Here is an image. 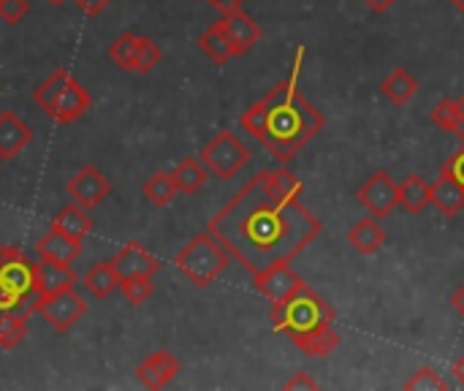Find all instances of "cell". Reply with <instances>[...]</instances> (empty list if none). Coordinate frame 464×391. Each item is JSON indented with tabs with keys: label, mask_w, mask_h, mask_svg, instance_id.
I'll list each match as a JSON object with an SVG mask.
<instances>
[{
	"label": "cell",
	"mask_w": 464,
	"mask_h": 391,
	"mask_svg": "<svg viewBox=\"0 0 464 391\" xmlns=\"http://www.w3.org/2000/svg\"><path fill=\"white\" fill-rule=\"evenodd\" d=\"M304 185L288 169L256 174L212 220L209 234L253 278L291 264L313 245L324 223L302 201Z\"/></svg>",
	"instance_id": "cell-1"
},
{
	"label": "cell",
	"mask_w": 464,
	"mask_h": 391,
	"mask_svg": "<svg viewBox=\"0 0 464 391\" xmlns=\"http://www.w3.org/2000/svg\"><path fill=\"white\" fill-rule=\"evenodd\" d=\"M239 122L269 150L277 163H288L326 125L321 109L302 93L296 71L291 73V79L275 84L269 95L247 106Z\"/></svg>",
	"instance_id": "cell-2"
},
{
	"label": "cell",
	"mask_w": 464,
	"mask_h": 391,
	"mask_svg": "<svg viewBox=\"0 0 464 391\" xmlns=\"http://www.w3.org/2000/svg\"><path fill=\"white\" fill-rule=\"evenodd\" d=\"M269 318L275 332L288 337L307 357L324 359L340 348V335L334 329V308L307 283L285 302H275Z\"/></svg>",
	"instance_id": "cell-3"
},
{
	"label": "cell",
	"mask_w": 464,
	"mask_h": 391,
	"mask_svg": "<svg viewBox=\"0 0 464 391\" xmlns=\"http://www.w3.org/2000/svg\"><path fill=\"white\" fill-rule=\"evenodd\" d=\"M174 264L196 288H207L215 283V278L226 272V267L231 264V253L209 231H204V234H196L174 256Z\"/></svg>",
	"instance_id": "cell-4"
},
{
	"label": "cell",
	"mask_w": 464,
	"mask_h": 391,
	"mask_svg": "<svg viewBox=\"0 0 464 391\" xmlns=\"http://www.w3.org/2000/svg\"><path fill=\"white\" fill-rule=\"evenodd\" d=\"M0 283L24 302L27 313H38L41 294L35 286V261H30L22 250L0 248Z\"/></svg>",
	"instance_id": "cell-5"
},
{
	"label": "cell",
	"mask_w": 464,
	"mask_h": 391,
	"mask_svg": "<svg viewBox=\"0 0 464 391\" xmlns=\"http://www.w3.org/2000/svg\"><path fill=\"white\" fill-rule=\"evenodd\" d=\"M250 161V150L239 142L237 133L220 131L204 150H201V163L218 177V180H231L237 177L245 163Z\"/></svg>",
	"instance_id": "cell-6"
},
{
	"label": "cell",
	"mask_w": 464,
	"mask_h": 391,
	"mask_svg": "<svg viewBox=\"0 0 464 391\" xmlns=\"http://www.w3.org/2000/svg\"><path fill=\"white\" fill-rule=\"evenodd\" d=\"M359 204L378 220L389 218L400 207V185L392 180L389 171H375L359 191H356Z\"/></svg>",
	"instance_id": "cell-7"
},
{
	"label": "cell",
	"mask_w": 464,
	"mask_h": 391,
	"mask_svg": "<svg viewBox=\"0 0 464 391\" xmlns=\"http://www.w3.org/2000/svg\"><path fill=\"white\" fill-rule=\"evenodd\" d=\"M38 313L54 332H68L87 313V302L73 288H65L54 297H44Z\"/></svg>",
	"instance_id": "cell-8"
},
{
	"label": "cell",
	"mask_w": 464,
	"mask_h": 391,
	"mask_svg": "<svg viewBox=\"0 0 464 391\" xmlns=\"http://www.w3.org/2000/svg\"><path fill=\"white\" fill-rule=\"evenodd\" d=\"M65 191H68V196H71L79 207H84V210L90 212V210H95L98 204H103V201L111 196V182L103 177L101 169H95V166L87 163V166H82V169L68 180Z\"/></svg>",
	"instance_id": "cell-9"
},
{
	"label": "cell",
	"mask_w": 464,
	"mask_h": 391,
	"mask_svg": "<svg viewBox=\"0 0 464 391\" xmlns=\"http://www.w3.org/2000/svg\"><path fill=\"white\" fill-rule=\"evenodd\" d=\"M253 286L261 297H266L275 305V302H285L288 297H294L304 286V280L291 269V264H280V267H272L269 272L253 278Z\"/></svg>",
	"instance_id": "cell-10"
},
{
	"label": "cell",
	"mask_w": 464,
	"mask_h": 391,
	"mask_svg": "<svg viewBox=\"0 0 464 391\" xmlns=\"http://www.w3.org/2000/svg\"><path fill=\"white\" fill-rule=\"evenodd\" d=\"M182 373V362L171 351H158L136 367V381L144 389H166Z\"/></svg>",
	"instance_id": "cell-11"
},
{
	"label": "cell",
	"mask_w": 464,
	"mask_h": 391,
	"mask_svg": "<svg viewBox=\"0 0 464 391\" xmlns=\"http://www.w3.org/2000/svg\"><path fill=\"white\" fill-rule=\"evenodd\" d=\"M90 106H92V98L84 90V84L76 82L73 76H68V82L63 84L60 95L54 98V106H52L49 117L63 122V125H68V122H76L79 117H84L90 112Z\"/></svg>",
	"instance_id": "cell-12"
},
{
	"label": "cell",
	"mask_w": 464,
	"mask_h": 391,
	"mask_svg": "<svg viewBox=\"0 0 464 391\" xmlns=\"http://www.w3.org/2000/svg\"><path fill=\"white\" fill-rule=\"evenodd\" d=\"M73 283H76V272L71 269V264H63L46 256L35 261V286H38L41 299L54 297L65 288H73Z\"/></svg>",
	"instance_id": "cell-13"
},
{
	"label": "cell",
	"mask_w": 464,
	"mask_h": 391,
	"mask_svg": "<svg viewBox=\"0 0 464 391\" xmlns=\"http://www.w3.org/2000/svg\"><path fill=\"white\" fill-rule=\"evenodd\" d=\"M220 22H223L226 33H228V38H231L234 57H239V54L250 52V49L261 41V27H258V22H256L253 16H247L242 8L223 14V19H220Z\"/></svg>",
	"instance_id": "cell-14"
},
{
	"label": "cell",
	"mask_w": 464,
	"mask_h": 391,
	"mask_svg": "<svg viewBox=\"0 0 464 391\" xmlns=\"http://www.w3.org/2000/svg\"><path fill=\"white\" fill-rule=\"evenodd\" d=\"M111 267H114V272L120 275V280H125V278H139V275H150V278H152V275L160 269L158 259L150 256L139 242H128L125 248H120L117 256L111 259Z\"/></svg>",
	"instance_id": "cell-15"
},
{
	"label": "cell",
	"mask_w": 464,
	"mask_h": 391,
	"mask_svg": "<svg viewBox=\"0 0 464 391\" xmlns=\"http://www.w3.org/2000/svg\"><path fill=\"white\" fill-rule=\"evenodd\" d=\"M33 142V128L14 112H0V158L11 161Z\"/></svg>",
	"instance_id": "cell-16"
},
{
	"label": "cell",
	"mask_w": 464,
	"mask_h": 391,
	"mask_svg": "<svg viewBox=\"0 0 464 391\" xmlns=\"http://www.w3.org/2000/svg\"><path fill=\"white\" fill-rule=\"evenodd\" d=\"M430 204L446 215V218H457L464 212V188L449 174L440 171V177L430 185Z\"/></svg>",
	"instance_id": "cell-17"
},
{
	"label": "cell",
	"mask_w": 464,
	"mask_h": 391,
	"mask_svg": "<svg viewBox=\"0 0 464 391\" xmlns=\"http://www.w3.org/2000/svg\"><path fill=\"white\" fill-rule=\"evenodd\" d=\"M38 256H46V259H54V261H63V264H71L79 259L82 253V239L65 234L63 229L57 226H49V231L41 237V242L35 245Z\"/></svg>",
	"instance_id": "cell-18"
},
{
	"label": "cell",
	"mask_w": 464,
	"mask_h": 391,
	"mask_svg": "<svg viewBox=\"0 0 464 391\" xmlns=\"http://www.w3.org/2000/svg\"><path fill=\"white\" fill-rule=\"evenodd\" d=\"M348 242L356 253L362 256H375L378 250H383L386 245V231L381 229L378 218L370 220H359L351 231H348Z\"/></svg>",
	"instance_id": "cell-19"
},
{
	"label": "cell",
	"mask_w": 464,
	"mask_h": 391,
	"mask_svg": "<svg viewBox=\"0 0 464 391\" xmlns=\"http://www.w3.org/2000/svg\"><path fill=\"white\" fill-rule=\"evenodd\" d=\"M381 93H383L392 103L405 106V103H411V101L416 98V93H419V79H416L408 68H394V71L383 79Z\"/></svg>",
	"instance_id": "cell-20"
},
{
	"label": "cell",
	"mask_w": 464,
	"mask_h": 391,
	"mask_svg": "<svg viewBox=\"0 0 464 391\" xmlns=\"http://www.w3.org/2000/svg\"><path fill=\"white\" fill-rule=\"evenodd\" d=\"M198 46H201V52L212 60V63H228L231 57H234V46H231V38H228V33H226V27H223V22L218 19L215 24H209L204 33H201V38H198Z\"/></svg>",
	"instance_id": "cell-21"
},
{
	"label": "cell",
	"mask_w": 464,
	"mask_h": 391,
	"mask_svg": "<svg viewBox=\"0 0 464 391\" xmlns=\"http://www.w3.org/2000/svg\"><path fill=\"white\" fill-rule=\"evenodd\" d=\"M207 174H209V169L201 163V158H185V161H179L177 169L171 171V177H174V182H177V191H179V193H188V196H193V193H198V191L204 188Z\"/></svg>",
	"instance_id": "cell-22"
},
{
	"label": "cell",
	"mask_w": 464,
	"mask_h": 391,
	"mask_svg": "<svg viewBox=\"0 0 464 391\" xmlns=\"http://www.w3.org/2000/svg\"><path fill=\"white\" fill-rule=\"evenodd\" d=\"M84 286H87V291H90L95 299H106V297H111V294L120 288V275L114 272L111 261H98V264H92V267L87 269Z\"/></svg>",
	"instance_id": "cell-23"
},
{
	"label": "cell",
	"mask_w": 464,
	"mask_h": 391,
	"mask_svg": "<svg viewBox=\"0 0 464 391\" xmlns=\"http://www.w3.org/2000/svg\"><path fill=\"white\" fill-rule=\"evenodd\" d=\"M400 204L411 212V215H421L430 207V182H424L416 174H408L400 182Z\"/></svg>",
	"instance_id": "cell-24"
},
{
	"label": "cell",
	"mask_w": 464,
	"mask_h": 391,
	"mask_svg": "<svg viewBox=\"0 0 464 391\" xmlns=\"http://www.w3.org/2000/svg\"><path fill=\"white\" fill-rule=\"evenodd\" d=\"M52 226L63 229L65 234H71V237H76V239H84V237L92 231V220H90L87 210H84V207H79L76 201H73V204H68V207H63V210L54 215Z\"/></svg>",
	"instance_id": "cell-25"
},
{
	"label": "cell",
	"mask_w": 464,
	"mask_h": 391,
	"mask_svg": "<svg viewBox=\"0 0 464 391\" xmlns=\"http://www.w3.org/2000/svg\"><path fill=\"white\" fill-rule=\"evenodd\" d=\"M141 193H144V199H147L152 207H160V210H163V207H169V204L174 201V196H177L179 191H177V182H174L171 174L155 171V174L144 182Z\"/></svg>",
	"instance_id": "cell-26"
},
{
	"label": "cell",
	"mask_w": 464,
	"mask_h": 391,
	"mask_svg": "<svg viewBox=\"0 0 464 391\" xmlns=\"http://www.w3.org/2000/svg\"><path fill=\"white\" fill-rule=\"evenodd\" d=\"M432 122H435L438 128L454 133V136L464 144V117L462 112H459V106H457V101L443 98L440 103H435V109H432Z\"/></svg>",
	"instance_id": "cell-27"
},
{
	"label": "cell",
	"mask_w": 464,
	"mask_h": 391,
	"mask_svg": "<svg viewBox=\"0 0 464 391\" xmlns=\"http://www.w3.org/2000/svg\"><path fill=\"white\" fill-rule=\"evenodd\" d=\"M27 337V313H0V348L11 351Z\"/></svg>",
	"instance_id": "cell-28"
},
{
	"label": "cell",
	"mask_w": 464,
	"mask_h": 391,
	"mask_svg": "<svg viewBox=\"0 0 464 391\" xmlns=\"http://www.w3.org/2000/svg\"><path fill=\"white\" fill-rule=\"evenodd\" d=\"M68 71L65 68H57L49 79H44L35 90H33V101H35V106L41 109V112H52V106H54V98L60 95V90H63V84L68 82Z\"/></svg>",
	"instance_id": "cell-29"
},
{
	"label": "cell",
	"mask_w": 464,
	"mask_h": 391,
	"mask_svg": "<svg viewBox=\"0 0 464 391\" xmlns=\"http://www.w3.org/2000/svg\"><path fill=\"white\" fill-rule=\"evenodd\" d=\"M136 33H120L111 44H109V57L122 68V71H133V57H136Z\"/></svg>",
	"instance_id": "cell-30"
},
{
	"label": "cell",
	"mask_w": 464,
	"mask_h": 391,
	"mask_svg": "<svg viewBox=\"0 0 464 391\" xmlns=\"http://www.w3.org/2000/svg\"><path fill=\"white\" fill-rule=\"evenodd\" d=\"M160 60H163L160 46L152 38L139 35V41H136V57H133V71L136 73H150Z\"/></svg>",
	"instance_id": "cell-31"
},
{
	"label": "cell",
	"mask_w": 464,
	"mask_h": 391,
	"mask_svg": "<svg viewBox=\"0 0 464 391\" xmlns=\"http://www.w3.org/2000/svg\"><path fill=\"white\" fill-rule=\"evenodd\" d=\"M120 291H122L125 302H130V305H144V302L152 297L155 286H152V278H150V275H139V278H125V280H120Z\"/></svg>",
	"instance_id": "cell-32"
},
{
	"label": "cell",
	"mask_w": 464,
	"mask_h": 391,
	"mask_svg": "<svg viewBox=\"0 0 464 391\" xmlns=\"http://www.w3.org/2000/svg\"><path fill=\"white\" fill-rule=\"evenodd\" d=\"M405 389L408 391H446L449 389V384L432 370V367H421L408 384H405Z\"/></svg>",
	"instance_id": "cell-33"
},
{
	"label": "cell",
	"mask_w": 464,
	"mask_h": 391,
	"mask_svg": "<svg viewBox=\"0 0 464 391\" xmlns=\"http://www.w3.org/2000/svg\"><path fill=\"white\" fill-rule=\"evenodd\" d=\"M30 14L27 0H0V19L8 24H19Z\"/></svg>",
	"instance_id": "cell-34"
},
{
	"label": "cell",
	"mask_w": 464,
	"mask_h": 391,
	"mask_svg": "<svg viewBox=\"0 0 464 391\" xmlns=\"http://www.w3.org/2000/svg\"><path fill=\"white\" fill-rule=\"evenodd\" d=\"M0 313H27L24 302H22L16 294H11L3 283H0ZM27 316H30V313H27Z\"/></svg>",
	"instance_id": "cell-35"
},
{
	"label": "cell",
	"mask_w": 464,
	"mask_h": 391,
	"mask_svg": "<svg viewBox=\"0 0 464 391\" xmlns=\"http://www.w3.org/2000/svg\"><path fill=\"white\" fill-rule=\"evenodd\" d=\"M443 174H449V177H454L459 185L464 188V147L459 152H454L446 163H443V169H440Z\"/></svg>",
	"instance_id": "cell-36"
},
{
	"label": "cell",
	"mask_w": 464,
	"mask_h": 391,
	"mask_svg": "<svg viewBox=\"0 0 464 391\" xmlns=\"http://www.w3.org/2000/svg\"><path fill=\"white\" fill-rule=\"evenodd\" d=\"M283 389L288 391H296V389H304V391H313L318 389V381L313 378V376H307V373H296V376H291L285 384H283Z\"/></svg>",
	"instance_id": "cell-37"
},
{
	"label": "cell",
	"mask_w": 464,
	"mask_h": 391,
	"mask_svg": "<svg viewBox=\"0 0 464 391\" xmlns=\"http://www.w3.org/2000/svg\"><path fill=\"white\" fill-rule=\"evenodd\" d=\"M76 5H79V11L84 14V16H98L109 3H114V0H73Z\"/></svg>",
	"instance_id": "cell-38"
},
{
	"label": "cell",
	"mask_w": 464,
	"mask_h": 391,
	"mask_svg": "<svg viewBox=\"0 0 464 391\" xmlns=\"http://www.w3.org/2000/svg\"><path fill=\"white\" fill-rule=\"evenodd\" d=\"M218 11H223V14H228V11H237V8H242V3L245 0H209Z\"/></svg>",
	"instance_id": "cell-39"
},
{
	"label": "cell",
	"mask_w": 464,
	"mask_h": 391,
	"mask_svg": "<svg viewBox=\"0 0 464 391\" xmlns=\"http://www.w3.org/2000/svg\"><path fill=\"white\" fill-rule=\"evenodd\" d=\"M451 308H454V310H457V313L464 318V283L457 288V291H454V294H451Z\"/></svg>",
	"instance_id": "cell-40"
},
{
	"label": "cell",
	"mask_w": 464,
	"mask_h": 391,
	"mask_svg": "<svg viewBox=\"0 0 464 391\" xmlns=\"http://www.w3.org/2000/svg\"><path fill=\"white\" fill-rule=\"evenodd\" d=\"M372 11H389L397 0H364Z\"/></svg>",
	"instance_id": "cell-41"
},
{
	"label": "cell",
	"mask_w": 464,
	"mask_h": 391,
	"mask_svg": "<svg viewBox=\"0 0 464 391\" xmlns=\"http://www.w3.org/2000/svg\"><path fill=\"white\" fill-rule=\"evenodd\" d=\"M454 376H457V381L464 386V354L454 362Z\"/></svg>",
	"instance_id": "cell-42"
},
{
	"label": "cell",
	"mask_w": 464,
	"mask_h": 391,
	"mask_svg": "<svg viewBox=\"0 0 464 391\" xmlns=\"http://www.w3.org/2000/svg\"><path fill=\"white\" fill-rule=\"evenodd\" d=\"M457 106H459V112H462V117H464V95L457 101Z\"/></svg>",
	"instance_id": "cell-43"
},
{
	"label": "cell",
	"mask_w": 464,
	"mask_h": 391,
	"mask_svg": "<svg viewBox=\"0 0 464 391\" xmlns=\"http://www.w3.org/2000/svg\"><path fill=\"white\" fill-rule=\"evenodd\" d=\"M454 3H457V8H459V11H464V0H454Z\"/></svg>",
	"instance_id": "cell-44"
},
{
	"label": "cell",
	"mask_w": 464,
	"mask_h": 391,
	"mask_svg": "<svg viewBox=\"0 0 464 391\" xmlns=\"http://www.w3.org/2000/svg\"><path fill=\"white\" fill-rule=\"evenodd\" d=\"M49 3H52V5H63L65 0H49Z\"/></svg>",
	"instance_id": "cell-45"
},
{
	"label": "cell",
	"mask_w": 464,
	"mask_h": 391,
	"mask_svg": "<svg viewBox=\"0 0 464 391\" xmlns=\"http://www.w3.org/2000/svg\"><path fill=\"white\" fill-rule=\"evenodd\" d=\"M0 161H3V158H0Z\"/></svg>",
	"instance_id": "cell-46"
}]
</instances>
